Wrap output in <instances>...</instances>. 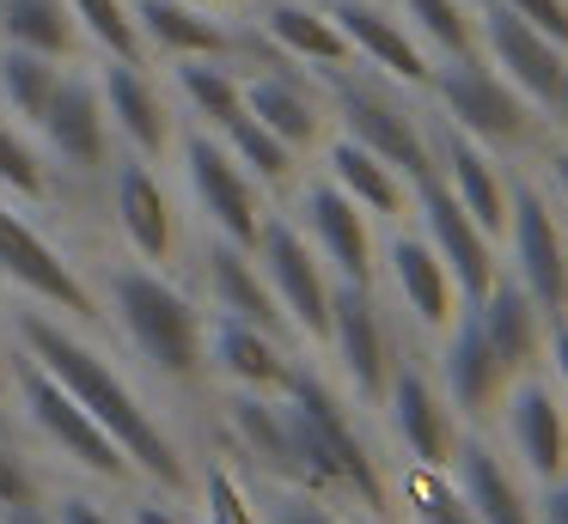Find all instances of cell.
<instances>
[{"label": "cell", "instance_id": "3", "mask_svg": "<svg viewBox=\"0 0 568 524\" xmlns=\"http://www.w3.org/2000/svg\"><path fill=\"white\" fill-rule=\"evenodd\" d=\"M111 299L129 341L160 366L165 378H196L202 366V311L160 275V268H116Z\"/></svg>", "mask_w": 568, "mask_h": 524}, {"label": "cell", "instance_id": "10", "mask_svg": "<svg viewBox=\"0 0 568 524\" xmlns=\"http://www.w3.org/2000/svg\"><path fill=\"white\" fill-rule=\"evenodd\" d=\"M477 49L501 68V80L514 85L526 104H550L556 85L568 80V49L550 43L544 31H531L519 12H507L501 0H489L477 19Z\"/></svg>", "mask_w": 568, "mask_h": 524}, {"label": "cell", "instance_id": "9", "mask_svg": "<svg viewBox=\"0 0 568 524\" xmlns=\"http://www.w3.org/2000/svg\"><path fill=\"white\" fill-rule=\"evenodd\" d=\"M19 397H26V414L38 421V433L50 439V445H62L74 463H87L92 475H111V482H123V475H129V458L116 451V439L104 433V427L92 421V414L80 409V402L68 397V390L55 384L38 360L19 366Z\"/></svg>", "mask_w": 568, "mask_h": 524}, {"label": "cell", "instance_id": "50", "mask_svg": "<svg viewBox=\"0 0 568 524\" xmlns=\"http://www.w3.org/2000/svg\"><path fill=\"white\" fill-rule=\"evenodd\" d=\"M7 524H55V518H43L38 506H13V512H7Z\"/></svg>", "mask_w": 568, "mask_h": 524}, {"label": "cell", "instance_id": "36", "mask_svg": "<svg viewBox=\"0 0 568 524\" xmlns=\"http://www.w3.org/2000/svg\"><path fill=\"white\" fill-rule=\"evenodd\" d=\"M178 85H184V97L196 104V116L209 122V129L226 134L239 116H245V85H239L226 68H214V55H184L178 61Z\"/></svg>", "mask_w": 568, "mask_h": 524}, {"label": "cell", "instance_id": "35", "mask_svg": "<svg viewBox=\"0 0 568 524\" xmlns=\"http://www.w3.org/2000/svg\"><path fill=\"white\" fill-rule=\"evenodd\" d=\"M55 80H62L55 55H38V49H19V43L0 49V104L13 110L19 122L38 129V116H43V104H50Z\"/></svg>", "mask_w": 568, "mask_h": 524}, {"label": "cell", "instance_id": "5", "mask_svg": "<svg viewBox=\"0 0 568 524\" xmlns=\"http://www.w3.org/2000/svg\"><path fill=\"white\" fill-rule=\"evenodd\" d=\"M416 189V214H422V238L434 244V256L446 263V275H453V287L465 292V305H477L483 292L495 287V244L489 232L477 226V219L465 214V202H458L453 189H446L440 171H428V177L409 183Z\"/></svg>", "mask_w": 568, "mask_h": 524}, {"label": "cell", "instance_id": "18", "mask_svg": "<svg viewBox=\"0 0 568 524\" xmlns=\"http://www.w3.org/2000/svg\"><path fill=\"white\" fill-rule=\"evenodd\" d=\"M336 19V31L348 37V49L355 55H367L379 73H392V80H404V85H428V49L409 37V24L397 19V12H385V7H373V0H331L324 7Z\"/></svg>", "mask_w": 568, "mask_h": 524}, {"label": "cell", "instance_id": "41", "mask_svg": "<svg viewBox=\"0 0 568 524\" xmlns=\"http://www.w3.org/2000/svg\"><path fill=\"white\" fill-rule=\"evenodd\" d=\"M202 506H209V524H257V506H251V494L239 487L233 470H209Z\"/></svg>", "mask_w": 568, "mask_h": 524}, {"label": "cell", "instance_id": "7", "mask_svg": "<svg viewBox=\"0 0 568 524\" xmlns=\"http://www.w3.org/2000/svg\"><path fill=\"white\" fill-rule=\"evenodd\" d=\"M331 80H336V110H343V122H348V141H361L367 153H379L404 183L428 177L434 171L428 129L404 110V97L379 92V85H367V80H343V73H331Z\"/></svg>", "mask_w": 568, "mask_h": 524}, {"label": "cell", "instance_id": "29", "mask_svg": "<svg viewBox=\"0 0 568 524\" xmlns=\"http://www.w3.org/2000/svg\"><path fill=\"white\" fill-rule=\"evenodd\" d=\"M226 427H233V439L251 451V458L263 463L270 475H282V482L300 487V463H294V433H287V414L282 402H270V390H239L233 402H226Z\"/></svg>", "mask_w": 568, "mask_h": 524}, {"label": "cell", "instance_id": "34", "mask_svg": "<svg viewBox=\"0 0 568 524\" xmlns=\"http://www.w3.org/2000/svg\"><path fill=\"white\" fill-rule=\"evenodd\" d=\"M397 19L434 55H446V61L477 55V19L465 12V0H397Z\"/></svg>", "mask_w": 568, "mask_h": 524}, {"label": "cell", "instance_id": "40", "mask_svg": "<svg viewBox=\"0 0 568 524\" xmlns=\"http://www.w3.org/2000/svg\"><path fill=\"white\" fill-rule=\"evenodd\" d=\"M0 189L26 195V202H43V195H50V177H43L38 146H31L7 116H0Z\"/></svg>", "mask_w": 568, "mask_h": 524}, {"label": "cell", "instance_id": "52", "mask_svg": "<svg viewBox=\"0 0 568 524\" xmlns=\"http://www.w3.org/2000/svg\"><path fill=\"white\" fill-rule=\"evenodd\" d=\"M196 7H239V0H196Z\"/></svg>", "mask_w": 568, "mask_h": 524}, {"label": "cell", "instance_id": "13", "mask_svg": "<svg viewBox=\"0 0 568 524\" xmlns=\"http://www.w3.org/2000/svg\"><path fill=\"white\" fill-rule=\"evenodd\" d=\"M507 232H514V263H519V287L531 292V305L550 317L568 311V238L556 226L550 202L538 189H514L507 195Z\"/></svg>", "mask_w": 568, "mask_h": 524}, {"label": "cell", "instance_id": "14", "mask_svg": "<svg viewBox=\"0 0 568 524\" xmlns=\"http://www.w3.org/2000/svg\"><path fill=\"white\" fill-rule=\"evenodd\" d=\"M324 341H336V360H343L348 384L367 402H379L385 378H392V329H385V311L373 305L367 280L331 287V329H324Z\"/></svg>", "mask_w": 568, "mask_h": 524}, {"label": "cell", "instance_id": "1", "mask_svg": "<svg viewBox=\"0 0 568 524\" xmlns=\"http://www.w3.org/2000/svg\"><path fill=\"white\" fill-rule=\"evenodd\" d=\"M19 336H26L31 360H38L43 372H50L55 384H62L68 397H74L80 409H87L92 421L116 439V451L129 458V470H148L160 487H184L178 445L165 439V427L141 409L135 390L111 372V360H99L87 341H74L55 317H43V311H19Z\"/></svg>", "mask_w": 568, "mask_h": 524}, {"label": "cell", "instance_id": "8", "mask_svg": "<svg viewBox=\"0 0 568 524\" xmlns=\"http://www.w3.org/2000/svg\"><path fill=\"white\" fill-rule=\"evenodd\" d=\"M0 280H13L31 299L55 305V311H68V317H87V323L99 317V299H92V287L74 275V263H68L26 214H13L7 202H0Z\"/></svg>", "mask_w": 568, "mask_h": 524}, {"label": "cell", "instance_id": "19", "mask_svg": "<svg viewBox=\"0 0 568 524\" xmlns=\"http://www.w3.org/2000/svg\"><path fill=\"white\" fill-rule=\"evenodd\" d=\"M507 402V433H514V458L538 482H562L568 475V414L544 378H526Z\"/></svg>", "mask_w": 568, "mask_h": 524}, {"label": "cell", "instance_id": "30", "mask_svg": "<svg viewBox=\"0 0 568 524\" xmlns=\"http://www.w3.org/2000/svg\"><path fill=\"white\" fill-rule=\"evenodd\" d=\"M245 110L275 134V141L294 146V153H300V146H312V141L324 134L318 97H312L306 80H294V73H263V80H251V85H245Z\"/></svg>", "mask_w": 568, "mask_h": 524}, {"label": "cell", "instance_id": "11", "mask_svg": "<svg viewBox=\"0 0 568 524\" xmlns=\"http://www.w3.org/2000/svg\"><path fill=\"white\" fill-rule=\"evenodd\" d=\"M251 256H257L282 317H294L306 336H324L331 329V280H324V263L306 250V238L294 226H282V219H263Z\"/></svg>", "mask_w": 568, "mask_h": 524}, {"label": "cell", "instance_id": "32", "mask_svg": "<svg viewBox=\"0 0 568 524\" xmlns=\"http://www.w3.org/2000/svg\"><path fill=\"white\" fill-rule=\"evenodd\" d=\"M331 183L348 202H361V214H404V177L348 134L331 146Z\"/></svg>", "mask_w": 568, "mask_h": 524}, {"label": "cell", "instance_id": "21", "mask_svg": "<svg viewBox=\"0 0 568 524\" xmlns=\"http://www.w3.org/2000/svg\"><path fill=\"white\" fill-rule=\"evenodd\" d=\"M300 214H306V232L318 238V250L343 268V280H373V232L361 202H348L336 183H306Z\"/></svg>", "mask_w": 568, "mask_h": 524}, {"label": "cell", "instance_id": "16", "mask_svg": "<svg viewBox=\"0 0 568 524\" xmlns=\"http://www.w3.org/2000/svg\"><path fill=\"white\" fill-rule=\"evenodd\" d=\"M446 329H453V336H446V348H440L446 402H453L458 414H470V421H489V414L501 409L514 372H507V360L495 353V341L483 336L477 311H458Z\"/></svg>", "mask_w": 568, "mask_h": 524}, {"label": "cell", "instance_id": "6", "mask_svg": "<svg viewBox=\"0 0 568 524\" xmlns=\"http://www.w3.org/2000/svg\"><path fill=\"white\" fill-rule=\"evenodd\" d=\"M184 177H190V195H196V207L209 214L214 238L226 244H257L263 232V195H257V177H251L245 165H239L233 153H226L214 134H190L184 141Z\"/></svg>", "mask_w": 568, "mask_h": 524}, {"label": "cell", "instance_id": "23", "mask_svg": "<svg viewBox=\"0 0 568 524\" xmlns=\"http://www.w3.org/2000/svg\"><path fill=\"white\" fill-rule=\"evenodd\" d=\"M202 275H209V299L221 305L226 317H239V323H257V329H270V336H282V305H275V292H270V280H263V268H257V256L245 250V244H226V238H214L209 250H202Z\"/></svg>", "mask_w": 568, "mask_h": 524}, {"label": "cell", "instance_id": "39", "mask_svg": "<svg viewBox=\"0 0 568 524\" xmlns=\"http://www.w3.org/2000/svg\"><path fill=\"white\" fill-rule=\"evenodd\" d=\"M404 500H409V512H416V524H483L477 512L465 506V494L446 482V470H428V463H409Z\"/></svg>", "mask_w": 568, "mask_h": 524}, {"label": "cell", "instance_id": "31", "mask_svg": "<svg viewBox=\"0 0 568 524\" xmlns=\"http://www.w3.org/2000/svg\"><path fill=\"white\" fill-rule=\"evenodd\" d=\"M214 366H221L239 390H282V378H287L282 341L257 323H239V317H221V323H214Z\"/></svg>", "mask_w": 568, "mask_h": 524}, {"label": "cell", "instance_id": "26", "mask_svg": "<svg viewBox=\"0 0 568 524\" xmlns=\"http://www.w3.org/2000/svg\"><path fill=\"white\" fill-rule=\"evenodd\" d=\"M263 31H270V43L282 49V55L306 61V68L343 73L348 61H355L348 37L336 31V19L324 7H306V0H275V7L263 12Z\"/></svg>", "mask_w": 568, "mask_h": 524}, {"label": "cell", "instance_id": "43", "mask_svg": "<svg viewBox=\"0 0 568 524\" xmlns=\"http://www.w3.org/2000/svg\"><path fill=\"white\" fill-rule=\"evenodd\" d=\"M507 12H519V19L531 24V31H544L550 43L568 49V0H501Z\"/></svg>", "mask_w": 568, "mask_h": 524}, {"label": "cell", "instance_id": "15", "mask_svg": "<svg viewBox=\"0 0 568 524\" xmlns=\"http://www.w3.org/2000/svg\"><path fill=\"white\" fill-rule=\"evenodd\" d=\"M428 153H434V171L446 177V189L465 202V214L477 219L483 232H507V177L501 165H495V153L483 141H470L465 129H453V122H434L428 129Z\"/></svg>", "mask_w": 568, "mask_h": 524}, {"label": "cell", "instance_id": "4", "mask_svg": "<svg viewBox=\"0 0 568 524\" xmlns=\"http://www.w3.org/2000/svg\"><path fill=\"white\" fill-rule=\"evenodd\" d=\"M434 97H440L446 122L465 129L470 141H483L489 153H514V146L531 141V110L501 73H489L477 55L465 61H446L440 73H428Z\"/></svg>", "mask_w": 568, "mask_h": 524}, {"label": "cell", "instance_id": "44", "mask_svg": "<svg viewBox=\"0 0 568 524\" xmlns=\"http://www.w3.org/2000/svg\"><path fill=\"white\" fill-rule=\"evenodd\" d=\"M270 524H343V518H336L331 506H318L312 487H306V494H275L270 500Z\"/></svg>", "mask_w": 568, "mask_h": 524}, {"label": "cell", "instance_id": "20", "mask_svg": "<svg viewBox=\"0 0 568 524\" xmlns=\"http://www.w3.org/2000/svg\"><path fill=\"white\" fill-rule=\"evenodd\" d=\"M116 226H123L129 250H135L141 263H172V250H178L172 195L160 189V177L148 171V158L116 165Z\"/></svg>", "mask_w": 568, "mask_h": 524}, {"label": "cell", "instance_id": "48", "mask_svg": "<svg viewBox=\"0 0 568 524\" xmlns=\"http://www.w3.org/2000/svg\"><path fill=\"white\" fill-rule=\"evenodd\" d=\"M135 524H184V518H178V512H165V506H153V500H148V506H135Z\"/></svg>", "mask_w": 568, "mask_h": 524}, {"label": "cell", "instance_id": "25", "mask_svg": "<svg viewBox=\"0 0 568 524\" xmlns=\"http://www.w3.org/2000/svg\"><path fill=\"white\" fill-rule=\"evenodd\" d=\"M470 311H477L483 336L495 341V353L507 360V372H526V366L538 360V348H544V311L531 305V292L519 287V280L495 275V287L483 292Z\"/></svg>", "mask_w": 568, "mask_h": 524}, {"label": "cell", "instance_id": "47", "mask_svg": "<svg viewBox=\"0 0 568 524\" xmlns=\"http://www.w3.org/2000/svg\"><path fill=\"white\" fill-rule=\"evenodd\" d=\"M550 360H556V378L568 384V323L550 329Z\"/></svg>", "mask_w": 568, "mask_h": 524}, {"label": "cell", "instance_id": "22", "mask_svg": "<svg viewBox=\"0 0 568 524\" xmlns=\"http://www.w3.org/2000/svg\"><path fill=\"white\" fill-rule=\"evenodd\" d=\"M104 97V122L135 146V158H160L172 146V116H165V97L153 92V80L135 68V61H116L99 80Z\"/></svg>", "mask_w": 568, "mask_h": 524}, {"label": "cell", "instance_id": "24", "mask_svg": "<svg viewBox=\"0 0 568 524\" xmlns=\"http://www.w3.org/2000/svg\"><path fill=\"white\" fill-rule=\"evenodd\" d=\"M385 263H392V287H397V299H404V311L416 317L422 329H446L453 323V299H458V287H453V275H446V263L434 256V244L428 238H397L392 250H385Z\"/></svg>", "mask_w": 568, "mask_h": 524}, {"label": "cell", "instance_id": "38", "mask_svg": "<svg viewBox=\"0 0 568 524\" xmlns=\"http://www.w3.org/2000/svg\"><path fill=\"white\" fill-rule=\"evenodd\" d=\"M226 153H233L245 171H257V183H287V177H294V146L275 141L251 110L226 129Z\"/></svg>", "mask_w": 568, "mask_h": 524}, {"label": "cell", "instance_id": "33", "mask_svg": "<svg viewBox=\"0 0 568 524\" xmlns=\"http://www.w3.org/2000/svg\"><path fill=\"white\" fill-rule=\"evenodd\" d=\"M0 37L62 61V55H74L80 24L68 12V0H0Z\"/></svg>", "mask_w": 568, "mask_h": 524}, {"label": "cell", "instance_id": "2", "mask_svg": "<svg viewBox=\"0 0 568 524\" xmlns=\"http://www.w3.org/2000/svg\"><path fill=\"white\" fill-rule=\"evenodd\" d=\"M282 390H287L282 414H287V433H294L300 487H312V494H355L373 518H385V512H392V494H385L379 458L367 451L361 427L348 421L343 397H336L318 372H300V366H287Z\"/></svg>", "mask_w": 568, "mask_h": 524}, {"label": "cell", "instance_id": "45", "mask_svg": "<svg viewBox=\"0 0 568 524\" xmlns=\"http://www.w3.org/2000/svg\"><path fill=\"white\" fill-rule=\"evenodd\" d=\"M531 524H568V475L562 482H544V506L531 512Z\"/></svg>", "mask_w": 568, "mask_h": 524}, {"label": "cell", "instance_id": "12", "mask_svg": "<svg viewBox=\"0 0 568 524\" xmlns=\"http://www.w3.org/2000/svg\"><path fill=\"white\" fill-rule=\"evenodd\" d=\"M379 402L392 409V433H397V445H404L409 458L428 463V470H453V458H458L453 402H446V390L434 384L422 366L392 360V378H385V397Z\"/></svg>", "mask_w": 568, "mask_h": 524}, {"label": "cell", "instance_id": "27", "mask_svg": "<svg viewBox=\"0 0 568 524\" xmlns=\"http://www.w3.org/2000/svg\"><path fill=\"white\" fill-rule=\"evenodd\" d=\"M453 463H458V494H465V506L477 512L483 524H531V500H526V487H519V475L507 470L483 439L458 445Z\"/></svg>", "mask_w": 568, "mask_h": 524}, {"label": "cell", "instance_id": "53", "mask_svg": "<svg viewBox=\"0 0 568 524\" xmlns=\"http://www.w3.org/2000/svg\"><path fill=\"white\" fill-rule=\"evenodd\" d=\"M0 378H7V353H0Z\"/></svg>", "mask_w": 568, "mask_h": 524}, {"label": "cell", "instance_id": "51", "mask_svg": "<svg viewBox=\"0 0 568 524\" xmlns=\"http://www.w3.org/2000/svg\"><path fill=\"white\" fill-rule=\"evenodd\" d=\"M550 110H556V116H562V129H568V80H562V85H556V97H550Z\"/></svg>", "mask_w": 568, "mask_h": 524}, {"label": "cell", "instance_id": "28", "mask_svg": "<svg viewBox=\"0 0 568 524\" xmlns=\"http://www.w3.org/2000/svg\"><path fill=\"white\" fill-rule=\"evenodd\" d=\"M135 24H141V43L165 49V55H226L233 49V37L221 31V24L209 19V7H196V0H135Z\"/></svg>", "mask_w": 568, "mask_h": 524}, {"label": "cell", "instance_id": "49", "mask_svg": "<svg viewBox=\"0 0 568 524\" xmlns=\"http://www.w3.org/2000/svg\"><path fill=\"white\" fill-rule=\"evenodd\" d=\"M550 177H556V195L568 202V153H556V158H550Z\"/></svg>", "mask_w": 568, "mask_h": 524}, {"label": "cell", "instance_id": "37", "mask_svg": "<svg viewBox=\"0 0 568 524\" xmlns=\"http://www.w3.org/2000/svg\"><path fill=\"white\" fill-rule=\"evenodd\" d=\"M68 12H74V24L111 61H135L141 68L148 43H141V24H135V12H129V0H68Z\"/></svg>", "mask_w": 568, "mask_h": 524}, {"label": "cell", "instance_id": "46", "mask_svg": "<svg viewBox=\"0 0 568 524\" xmlns=\"http://www.w3.org/2000/svg\"><path fill=\"white\" fill-rule=\"evenodd\" d=\"M62 524H116L111 512H99L92 500H62Z\"/></svg>", "mask_w": 568, "mask_h": 524}, {"label": "cell", "instance_id": "17", "mask_svg": "<svg viewBox=\"0 0 568 524\" xmlns=\"http://www.w3.org/2000/svg\"><path fill=\"white\" fill-rule=\"evenodd\" d=\"M50 153L62 158L68 171H99L104 165V141H111V122H104V97L92 73H62L38 116Z\"/></svg>", "mask_w": 568, "mask_h": 524}, {"label": "cell", "instance_id": "42", "mask_svg": "<svg viewBox=\"0 0 568 524\" xmlns=\"http://www.w3.org/2000/svg\"><path fill=\"white\" fill-rule=\"evenodd\" d=\"M38 475L26 470V458H19L7 439H0V512H13V506H38Z\"/></svg>", "mask_w": 568, "mask_h": 524}]
</instances>
